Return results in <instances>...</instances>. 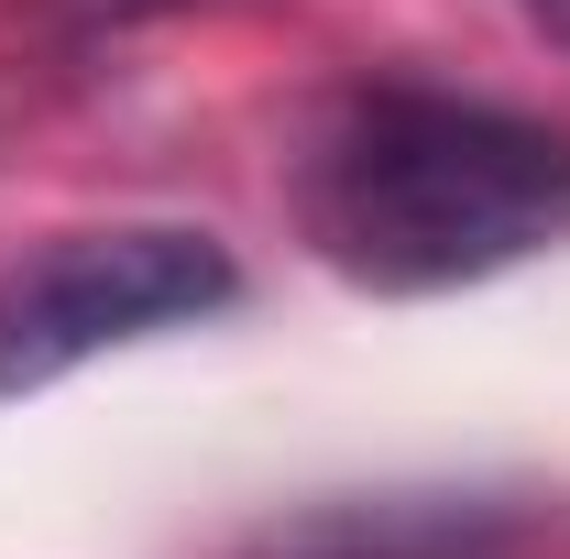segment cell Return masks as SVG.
<instances>
[{
  "label": "cell",
  "instance_id": "1",
  "mask_svg": "<svg viewBox=\"0 0 570 559\" xmlns=\"http://www.w3.org/2000/svg\"><path fill=\"white\" fill-rule=\"evenodd\" d=\"M296 219L330 275L439 296L570 242V133L461 88H352L296 154Z\"/></svg>",
  "mask_w": 570,
  "mask_h": 559
},
{
  "label": "cell",
  "instance_id": "2",
  "mask_svg": "<svg viewBox=\"0 0 570 559\" xmlns=\"http://www.w3.org/2000/svg\"><path fill=\"white\" fill-rule=\"evenodd\" d=\"M230 296H242L230 242L187 219H99V231L22 242L0 264V395H45L77 362L154 330H198Z\"/></svg>",
  "mask_w": 570,
  "mask_h": 559
},
{
  "label": "cell",
  "instance_id": "3",
  "mask_svg": "<svg viewBox=\"0 0 570 559\" xmlns=\"http://www.w3.org/2000/svg\"><path fill=\"white\" fill-rule=\"evenodd\" d=\"M515 549V504L494 493H341L275 516L242 559H504Z\"/></svg>",
  "mask_w": 570,
  "mask_h": 559
},
{
  "label": "cell",
  "instance_id": "4",
  "mask_svg": "<svg viewBox=\"0 0 570 559\" xmlns=\"http://www.w3.org/2000/svg\"><path fill=\"white\" fill-rule=\"evenodd\" d=\"M67 22H165V11H198V0H45Z\"/></svg>",
  "mask_w": 570,
  "mask_h": 559
}]
</instances>
